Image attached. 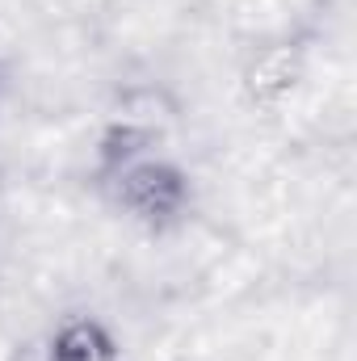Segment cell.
I'll return each instance as SVG.
<instances>
[{"mask_svg": "<svg viewBox=\"0 0 357 361\" xmlns=\"http://www.w3.org/2000/svg\"><path fill=\"white\" fill-rule=\"evenodd\" d=\"M294 85H298V55L290 47H273L248 68V92L257 101H282Z\"/></svg>", "mask_w": 357, "mask_h": 361, "instance_id": "3957f363", "label": "cell"}, {"mask_svg": "<svg viewBox=\"0 0 357 361\" xmlns=\"http://www.w3.org/2000/svg\"><path fill=\"white\" fill-rule=\"evenodd\" d=\"M109 180H114V193H118L122 210H131L147 227L177 223L181 214L189 210V197H193L189 173L181 164H173V160L156 156V152H143V156L118 164L109 173Z\"/></svg>", "mask_w": 357, "mask_h": 361, "instance_id": "6da1fadb", "label": "cell"}, {"mask_svg": "<svg viewBox=\"0 0 357 361\" xmlns=\"http://www.w3.org/2000/svg\"><path fill=\"white\" fill-rule=\"evenodd\" d=\"M47 361H122V349L114 341V332L92 319V315H68L55 336H51V349Z\"/></svg>", "mask_w": 357, "mask_h": 361, "instance_id": "7a4b0ae2", "label": "cell"}]
</instances>
